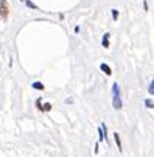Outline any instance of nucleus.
I'll return each mask as SVG.
<instances>
[{
    "mask_svg": "<svg viewBox=\"0 0 154 157\" xmlns=\"http://www.w3.org/2000/svg\"><path fill=\"white\" fill-rule=\"evenodd\" d=\"M112 95H114V100H112V106H114V109H117V110H120L121 109V98H120V90H118V84L115 82V84H112Z\"/></svg>",
    "mask_w": 154,
    "mask_h": 157,
    "instance_id": "obj_1",
    "label": "nucleus"
},
{
    "mask_svg": "<svg viewBox=\"0 0 154 157\" xmlns=\"http://www.w3.org/2000/svg\"><path fill=\"white\" fill-rule=\"evenodd\" d=\"M2 20L5 22L8 19V3H6V0H2Z\"/></svg>",
    "mask_w": 154,
    "mask_h": 157,
    "instance_id": "obj_2",
    "label": "nucleus"
},
{
    "mask_svg": "<svg viewBox=\"0 0 154 157\" xmlns=\"http://www.w3.org/2000/svg\"><path fill=\"white\" fill-rule=\"evenodd\" d=\"M109 37H111V34H109V33H104V34H103V39H101V45H103L104 48H107V47H109Z\"/></svg>",
    "mask_w": 154,
    "mask_h": 157,
    "instance_id": "obj_3",
    "label": "nucleus"
},
{
    "mask_svg": "<svg viewBox=\"0 0 154 157\" xmlns=\"http://www.w3.org/2000/svg\"><path fill=\"white\" fill-rule=\"evenodd\" d=\"M100 69H101V72H104L107 76L112 73V72H111V67H109V65H106V64H101V65H100Z\"/></svg>",
    "mask_w": 154,
    "mask_h": 157,
    "instance_id": "obj_4",
    "label": "nucleus"
},
{
    "mask_svg": "<svg viewBox=\"0 0 154 157\" xmlns=\"http://www.w3.org/2000/svg\"><path fill=\"white\" fill-rule=\"evenodd\" d=\"M114 139H115V143H117V146H118V151H121L123 148H121V140H120L118 132H114Z\"/></svg>",
    "mask_w": 154,
    "mask_h": 157,
    "instance_id": "obj_5",
    "label": "nucleus"
},
{
    "mask_svg": "<svg viewBox=\"0 0 154 157\" xmlns=\"http://www.w3.org/2000/svg\"><path fill=\"white\" fill-rule=\"evenodd\" d=\"M31 87H33V89H36V90H44V84H42V82H39V81L33 82V84H31Z\"/></svg>",
    "mask_w": 154,
    "mask_h": 157,
    "instance_id": "obj_6",
    "label": "nucleus"
},
{
    "mask_svg": "<svg viewBox=\"0 0 154 157\" xmlns=\"http://www.w3.org/2000/svg\"><path fill=\"white\" fill-rule=\"evenodd\" d=\"M148 92H149V95H154V78L151 79V84L148 87Z\"/></svg>",
    "mask_w": 154,
    "mask_h": 157,
    "instance_id": "obj_7",
    "label": "nucleus"
},
{
    "mask_svg": "<svg viewBox=\"0 0 154 157\" xmlns=\"http://www.w3.org/2000/svg\"><path fill=\"white\" fill-rule=\"evenodd\" d=\"M48 110H52V104L50 103H45L42 106V112H48Z\"/></svg>",
    "mask_w": 154,
    "mask_h": 157,
    "instance_id": "obj_8",
    "label": "nucleus"
},
{
    "mask_svg": "<svg viewBox=\"0 0 154 157\" xmlns=\"http://www.w3.org/2000/svg\"><path fill=\"white\" fill-rule=\"evenodd\" d=\"M145 106L149 107V109H152V107H154V103H152L151 100H145Z\"/></svg>",
    "mask_w": 154,
    "mask_h": 157,
    "instance_id": "obj_9",
    "label": "nucleus"
},
{
    "mask_svg": "<svg viewBox=\"0 0 154 157\" xmlns=\"http://www.w3.org/2000/svg\"><path fill=\"white\" fill-rule=\"evenodd\" d=\"M36 106H37V109H39V110H42V100H40V98L36 101Z\"/></svg>",
    "mask_w": 154,
    "mask_h": 157,
    "instance_id": "obj_10",
    "label": "nucleus"
},
{
    "mask_svg": "<svg viewBox=\"0 0 154 157\" xmlns=\"http://www.w3.org/2000/svg\"><path fill=\"white\" fill-rule=\"evenodd\" d=\"M112 17H114V20H117V17H118V13H117V10H112Z\"/></svg>",
    "mask_w": 154,
    "mask_h": 157,
    "instance_id": "obj_11",
    "label": "nucleus"
}]
</instances>
